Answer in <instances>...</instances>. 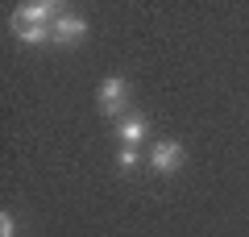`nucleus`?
<instances>
[{"instance_id": "nucleus-3", "label": "nucleus", "mask_w": 249, "mask_h": 237, "mask_svg": "<svg viewBox=\"0 0 249 237\" xmlns=\"http://www.w3.org/2000/svg\"><path fill=\"white\" fill-rule=\"evenodd\" d=\"M58 4H50V0H29V4H21L17 17L13 21H29V25H50V21H58Z\"/></svg>"}, {"instance_id": "nucleus-4", "label": "nucleus", "mask_w": 249, "mask_h": 237, "mask_svg": "<svg viewBox=\"0 0 249 237\" xmlns=\"http://www.w3.org/2000/svg\"><path fill=\"white\" fill-rule=\"evenodd\" d=\"M83 38H88V21L83 17H58L54 21V42L58 46H75Z\"/></svg>"}, {"instance_id": "nucleus-6", "label": "nucleus", "mask_w": 249, "mask_h": 237, "mask_svg": "<svg viewBox=\"0 0 249 237\" xmlns=\"http://www.w3.org/2000/svg\"><path fill=\"white\" fill-rule=\"evenodd\" d=\"M145 133H150V121H145L142 113H133V117H124V121L116 125V138H121L124 146H137V141H142Z\"/></svg>"}, {"instance_id": "nucleus-7", "label": "nucleus", "mask_w": 249, "mask_h": 237, "mask_svg": "<svg viewBox=\"0 0 249 237\" xmlns=\"http://www.w3.org/2000/svg\"><path fill=\"white\" fill-rule=\"evenodd\" d=\"M116 162H121V171H133V167H137V150H133V146H124L121 154H116Z\"/></svg>"}, {"instance_id": "nucleus-2", "label": "nucleus", "mask_w": 249, "mask_h": 237, "mask_svg": "<svg viewBox=\"0 0 249 237\" xmlns=\"http://www.w3.org/2000/svg\"><path fill=\"white\" fill-rule=\"evenodd\" d=\"M124 96H129V83H124L121 75H108L104 83H100V113L104 117H121Z\"/></svg>"}, {"instance_id": "nucleus-5", "label": "nucleus", "mask_w": 249, "mask_h": 237, "mask_svg": "<svg viewBox=\"0 0 249 237\" xmlns=\"http://www.w3.org/2000/svg\"><path fill=\"white\" fill-rule=\"evenodd\" d=\"M13 34H17V42H25V46L54 42V25H29V21H13Z\"/></svg>"}, {"instance_id": "nucleus-8", "label": "nucleus", "mask_w": 249, "mask_h": 237, "mask_svg": "<svg viewBox=\"0 0 249 237\" xmlns=\"http://www.w3.org/2000/svg\"><path fill=\"white\" fill-rule=\"evenodd\" d=\"M0 237H17V220L9 212H0Z\"/></svg>"}, {"instance_id": "nucleus-1", "label": "nucleus", "mask_w": 249, "mask_h": 237, "mask_svg": "<svg viewBox=\"0 0 249 237\" xmlns=\"http://www.w3.org/2000/svg\"><path fill=\"white\" fill-rule=\"evenodd\" d=\"M145 162H150V171H158V175H175L178 167H183V146H178V141H154V150H150V158H145Z\"/></svg>"}]
</instances>
